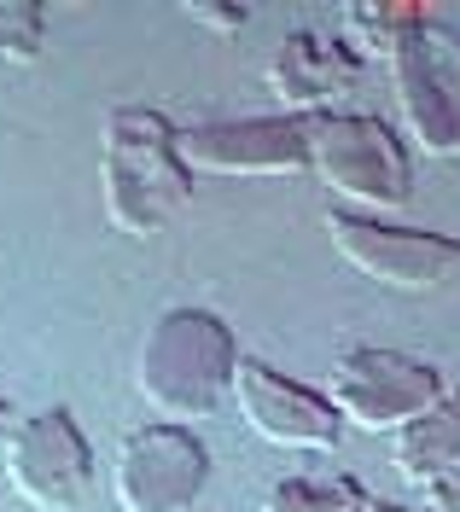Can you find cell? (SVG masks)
I'll list each match as a JSON object with an SVG mask.
<instances>
[{"label": "cell", "instance_id": "cell-5", "mask_svg": "<svg viewBox=\"0 0 460 512\" xmlns=\"http://www.w3.org/2000/svg\"><path fill=\"white\" fill-rule=\"evenodd\" d=\"M443 396V373L402 350H344L327 373V402L344 425H356L367 437H396L402 425L426 414Z\"/></svg>", "mask_w": 460, "mask_h": 512}, {"label": "cell", "instance_id": "cell-8", "mask_svg": "<svg viewBox=\"0 0 460 512\" xmlns=\"http://www.w3.org/2000/svg\"><path fill=\"white\" fill-rule=\"evenodd\" d=\"M6 483L30 512H76L94 489V443L70 408H41L6 437Z\"/></svg>", "mask_w": 460, "mask_h": 512}, {"label": "cell", "instance_id": "cell-1", "mask_svg": "<svg viewBox=\"0 0 460 512\" xmlns=\"http://www.w3.org/2000/svg\"><path fill=\"white\" fill-rule=\"evenodd\" d=\"M175 128L152 105H117L99 123V204L129 239H158L193 204V169L175 152Z\"/></svg>", "mask_w": 460, "mask_h": 512}, {"label": "cell", "instance_id": "cell-14", "mask_svg": "<svg viewBox=\"0 0 460 512\" xmlns=\"http://www.w3.org/2000/svg\"><path fill=\"white\" fill-rule=\"evenodd\" d=\"M263 512H367V495L356 478H280Z\"/></svg>", "mask_w": 460, "mask_h": 512}, {"label": "cell", "instance_id": "cell-13", "mask_svg": "<svg viewBox=\"0 0 460 512\" xmlns=\"http://www.w3.org/2000/svg\"><path fill=\"white\" fill-rule=\"evenodd\" d=\"M431 12L426 6H414V0H350L344 6V47L356 53V59H379L391 64V53L408 41V30H420Z\"/></svg>", "mask_w": 460, "mask_h": 512}, {"label": "cell", "instance_id": "cell-11", "mask_svg": "<svg viewBox=\"0 0 460 512\" xmlns=\"http://www.w3.org/2000/svg\"><path fill=\"white\" fill-rule=\"evenodd\" d=\"M356 70L362 59L344 47L338 30H292L268 53V94L280 105V117L309 123V117H327L356 88Z\"/></svg>", "mask_w": 460, "mask_h": 512}, {"label": "cell", "instance_id": "cell-6", "mask_svg": "<svg viewBox=\"0 0 460 512\" xmlns=\"http://www.w3.org/2000/svg\"><path fill=\"white\" fill-rule=\"evenodd\" d=\"M210 483V448L193 425H134L111 454V501L123 512H193Z\"/></svg>", "mask_w": 460, "mask_h": 512}, {"label": "cell", "instance_id": "cell-4", "mask_svg": "<svg viewBox=\"0 0 460 512\" xmlns=\"http://www.w3.org/2000/svg\"><path fill=\"white\" fill-rule=\"evenodd\" d=\"M391 99L402 140L426 158H460V30L426 18L391 53Z\"/></svg>", "mask_w": 460, "mask_h": 512}, {"label": "cell", "instance_id": "cell-2", "mask_svg": "<svg viewBox=\"0 0 460 512\" xmlns=\"http://www.w3.org/2000/svg\"><path fill=\"white\" fill-rule=\"evenodd\" d=\"M239 338L216 309H164L140 332L134 350V390L140 402L169 425H198L216 419L233 402V373H239Z\"/></svg>", "mask_w": 460, "mask_h": 512}, {"label": "cell", "instance_id": "cell-7", "mask_svg": "<svg viewBox=\"0 0 460 512\" xmlns=\"http://www.w3.org/2000/svg\"><path fill=\"white\" fill-rule=\"evenodd\" d=\"M327 245L338 251L344 268H356L362 280L391 291H437L460 274V239L431 233V227H402L338 210V216H327Z\"/></svg>", "mask_w": 460, "mask_h": 512}, {"label": "cell", "instance_id": "cell-19", "mask_svg": "<svg viewBox=\"0 0 460 512\" xmlns=\"http://www.w3.org/2000/svg\"><path fill=\"white\" fill-rule=\"evenodd\" d=\"M367 512H414V507H391V501H367Z\"/></svg>", "mask_w": 460, "mask_h": 512}, {"label": "cell", "instance_id": "cell-12", "mask_svg": "<svg viewBox=\"0 0 460 512\" xmlns=\"http://www.w3.org/2000/svg\"><path fill=\"white\" fill-rule=\"evenodd\" d=\"M391 460H396V472L414 483V489H420L426 478H437V472L460 466V390H443L414 425L396 431L391 437Z\"/></svg>", "mask_w": 460, "mask_h": 512}, {"label": "cell", "instance_id": "cell-10", "mask_svg": "<svg viewBox=\"0 0 460 512\" xmlns=\"http://www.w3.org/2000/svg\"><path fill=\"white\" fill-rule=\"evenodd\" d=\"M233 414L245 419V431L268 448H303V454H332L344 437V419L332 414L327 390L286 379L268 361H239L233 373Z\"/></svg>", "mask_w": 460, "mask_h": 512}, {"label": "cell", "instance_id": "cell-17", "mask_svg": "<svg viewBox=\"0 0 460 512\" xmlns=\"http://www.w3.org/2000/svg\"><path fill=\"white\" fill-rule=\"evenodd\" d=\"M420 512H460V466L420 483Z\"/></svg>", "mask_w": 460, "mask_h": 512}, {"label": "cell", "instance_id": "cell-9", "mask_svg": "<svg viewBox=\"0 0 460 512\" xmlns=\"http://www.w3.org/2000/svg\"><path fill=\"white\" fill-rule=\"evenodd\" d=\"M175 152L198 175H245V181H286L309 175V123L297 117H216V123H181Z\"/></svg>", "mask_w": 460, "mask_h": 512}, {"label": "cell", "instance_id": "cell-16", "mask_svg": "<svg viewBox=\"0 0 460 512\" xmlns=\"http://www.w3.org/2000/svg\"><path fill=\"white\" fill-rule=\"evenodd\" d=\"M187 18L204 24L210 35H239L251 24V6H239V0H187Z\"/></svg>", "mask_w": 460, "mask_h": 512}, {"label": "cell", "instance_id": "cell-3", "mask_svg": "<svg viewBox=\"0 0 460 512\" xmlns=\"http://www.w3.org/2000/svg\"><path fill=\"white\" fill-rule=\"evenodd\" d=\"M309 175L350 216H396L414 198V152L402 128L362 111L309 117Z\"/></svg>", "mask_w": 460, "mask_h": 512}, {"label": "cell", "instance_id": "cell-15", "mask_svg": "<svg viewBox=\"0 0 460 512\" xmlns=\"http://www.w3.org/2000/svg\"><path fill=\"white\" fill-rule=\"evenodd\" d=\"M47 47V12L41 0H0V70L35 64Z\"/></svg>", "mask_w": 460, "mask_h": 512}, {"label": "cell", "instance_id": "cell-18", "mask_svg": "<svg viewBox=\"0 0 460 512\" xmlns=\"http://www.w3.org/2000/svg\"><path fill=\"white\" fill-rule=\"evenodd\" d=\"M12 425H18V419H12V402H0V443L12 437Z\"/></svg>", "mask_w": 460, "mask_h": 512}]
</instances>
